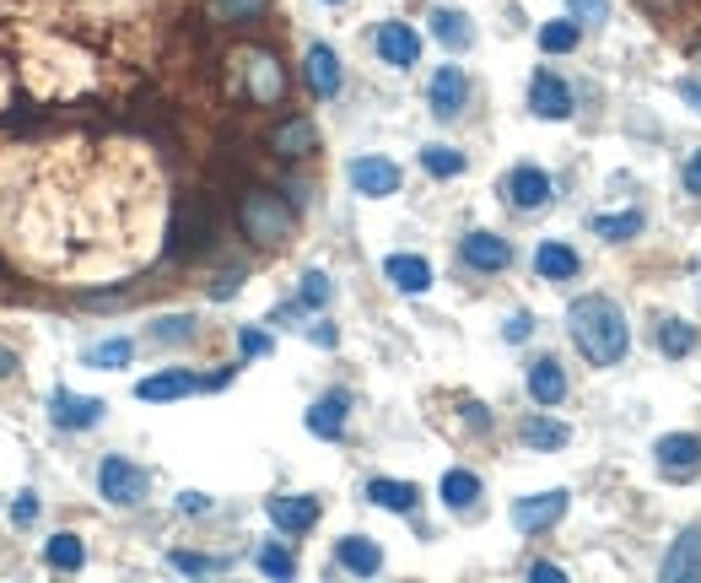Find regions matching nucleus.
<instances>
[{
	"label": "nucleus",
	"mask_w": 701,
	"mask_h": 583,
	"mask_svg": "<svg viewBox=\"0 0 701 583\" xmlns=\"http://www.w3.org/2000/svg\"><path fill=\"white\" fill-rule=\"evenodd\" d=\"M384 276H389L400 292H426V287H431V265H426L421 255H389Z\"/></svg>",
	"instance_id": "nucleus-23"
},
{
	"label": "nucleus",
	"mask_w": 701,
	"mask_h": 583,
	"mask_svg": "<svg viewBox=\"0 0 701 583\" xmlns=\"http://www.w3.org/2000/svg\"><path fill=\"white\" fill-rule=\"evenodd\" d=\"M211 11H216L222 22H227V16L238 22V16H260V11H265V0H216Z\"/></svg>",
	"instance_id": "nucleus-37"
},
{
	"label": "nucleus",
	"mask_w": 701,
	"mask_h": 583,
	"mask_svg": "<svg viewBox=\"0 0 701 583\" xmlns=\"http://www.w3.org/2000/svg\"><path fill=\"white\" fill-rule=\"evenodd\" d=\"M431 33L442 38V49H470V38H475L464 11H431Z\"/></svg>",
	"instance_id": "nucleus-26"
},
{
	"label": "nucleus",
	"mask_w": 701,
	"mask_h": 583,
	"mask_svg": "<svg viewBox=\"0 0 701 583\" xmlns=\"http://www.w3.org/2000/svg\"><path fill=\"white\" fill-rule=\"evenodd\" d=\"M238 222H243V233L260 244V249H276L291 238V206L280 200L276 189H249L243 200H238Z\"/></svg>",
	"instance_id": "nucleus-3"
},
{
	"label": "nucleus",
	"mask_w": 701,
	"mask_h": 583,
	"mask_svg": "<svg viewBox=\"0 0 701 583\" xmlns=\"http://www.w3.org/2000/svg\"><path fill=\"white\" fill-rule=\"evenodd\" d=\"M535 271H540L546 282H572V276H577V255H572L566 244H540V249H535Z\"/></svg>",
	"instance_id": "nucleus-25"
},
{
	"label": "nucleus",
	"mask_w": 701,
	"mask_h": 583,
	"mask_svg": "<svg viewBox=\"0 0 701 583\" xmlns=\"http://www.w3.org/2000/svg\"><path fill=\"white\" fill-rule=\"evenodd\" d=\"M38 519V503H33V492H22V503L11 508V524H33Z\"/></svg>",
	"instance_id": "nucleus-43"
},
{
	"label": "nucleus",
	"mask_w": 701,
	"mask_h": 583,
	"mask_svg": "<svg viewBox=\"0 0 701 583\" xmlns=\"http://www.w3.org/2000/svg\"><path fill=\"white\" fill-rule=\"evenodd\" d=\"M302 76H308L313 98H335L340 92V60H335V49L329 44H313L308 60H302Z\"/></svg>",
	"instance_id": "nucleus-11"
},
{
	"label": "nucleus",
	"mask_w": 701,
	"mask_h": 583,
	"mask_svg": "<svg viewBox=\"0 0 701 583\" xmlns=\"http://www.w3.org/2000/svg\"><path fill=\"white\" fill-rule=\"evenodd\" d=\"M653 454H659V470H664V475H680V481H686V475H697L701 470V437H691V433L659 437Z\"/></svg>",
	"instance_id": "nucleus-9"
},
{
	"label": "nucleus",
	"mask_w": 701,
	"mask_h": 583,
	"mask_svg": "<svg viewBox=\"0 0 701 583\" xmlns=\"http://www.w3.org/2000/svg\"><path fill=\"white\" fill-rule=\"evenodd\" d=\"M577 38H583V22H546V27H540V49H546V54L577 49Z\"/></svg>",
	"instance_id": "nucleus-30"
},
{
	"label": "nucleus",
	"mask_w": 701,
	"mask_h": 583,
	"mask_svg": "<svg viewBox=\"0 0 701 583\" xmlns=\"http://www.w3.org/2000/svg\"><path fill=\"white\" fill-rule=\"evenodd\" d=\"M11 368H16V357H11V351H5V346H0V379H5V373H11Z\"/></svg>",
	"instance_id": "nucleus-50"
},
{
	"label": "nucleus",
	"mask_w": 701,
	"mask_h": 583,
	"mask_svg": "<svg viewBox=\"0 0 701 583\" xmlns=\"http://www.w3.org/2000/svg\"><path fill=\"white\" fill-rule=\"evenodd\" d=\"M566 427H561V422H546V417H529V422H524V443H529V448H566Z\"/></svg>",
	"instance_id": "nucleus-31"
},
{
	"label": "nucleus",
	"mask_w": 701,
	"mask_h": 583,
	"mask_svg": "<svg viewBox=\"0 0 701 583\" xmlns=\"http://www.w3.org/2000/svg\"><path fill=\"white\" fill-rule=\"evenodd\" d=\"M664 583H691L701 579V530H686L675 546H669V557H664Z\"/></svg>",
	"instance_id": "nucleus-10"
},
{
	"label": "nucleus",
	"mask_w": 701,
	"mask_h": 583,
	"mask_svg": "<svg viewBox=\"0 0 701 583\" xmlns=\"http://www.w3.org/2000/svg\"><path fill=\"white\" fill-rule=\"evenodd\" d=\"M697 265H701V260H697Z\"/></svg>",
	"instance_id": "nucleus-53"
},
{
	"label": "nucleus",
	"mask_w": 701,
	"mask_h": 583,
	"mask_svg": "<svg viewBox=\"0 0 701 583\" xmlns=\"http://www.w3.org/2000/svg\"><path fill=\"white\" fill-rule=\"evenodd\" d=\"M200 389V379L195 373H184V368H173V373H157V379H140L136 384V400H184V395H195Z\"/></svg>",
	"instance_id": "nucleus-19"
},
{
	"label": "nucleus",
	"mask_w": 701,
	"mask_h": 583,
	"mask_svg": "<svg viewBox=\"0 0 701 583\" xmlns=\"http://www.w3.org/2000/svg\"><path fill=\"white\" fill-rule=\"evenodd\" d=\"M508 200L518 211H540V206H551V178L540 168H513L508 173Z\"/></svg>",
	"instance_id": "nucleus-12"
},
{
	"label": "nucleus",
	"mask_w": 701,
	"mask_h": 583,
	"mask_svg": "<svg viewBox=\"0 0 701 583\" xmlns=\"http://www.w3.org/2000/svg\"><path fill=\"white\" fill-rule=\"evenodd\" d=\"M529 395H535L540 406H556L561 395H566V373H561L556 357H540V362L529 368Z\"/></svg>",
	"instance_id": "nucleus-24"
},
{
	"label": "nucleus",
	"mask_w": 701,
	"mask_h": 583,
	"mask_svg": "<svg viewBox=\"0 0 701 583\" xmlns=\"http://www.w3.org/2000/svg\"><path fill=\"white\" fill-rule=\"evenodd\" d=\"M378 54L389 60V65H416L421 60V38H416V27H405V22H384L378 27Z\"/></svg>",
	"instance_id": "nucleus-15"
},
{
	"label": "nucleus",
	"mask_w": 701,
	"mask_h": 583,
	"mask_svg": "<svg viewBox=\"0 0 701 583\" xmlns=\"http://www.w3.org/2000/svg\"><path fill=\"white\" fill-rule=\"evenodd\" d=\"M561 513H566V492H540V497H524V503H513V530H524V535H540V530H551Z\"/></svg>",
	"instance_id": "nucleus-7"
},
{
	"label": "nucleus",
	"mask_w": 701,
	"mask_h": 583,
	"mask_svg": "<svg viewBox=\"0 0 701 583\" xmlns=\"http://www.w3.org/2000/svg\"><path fill=\"white\" fill-rule=\"evenodd\" d=\"M566 330H572V346L593 368H615L626 357V319L610 297H577L566 308Z\"/></svg>",
	"instance_id": "nucleus-2"
},
{
	"label": "nucleus",
	"mask_w": 701,
	"mask_h": 583,
	"mask_svg": "<svg viewBox=\"0 0 701 583\" xmlns=\"http://www.w3.org/2000/svg\"><path fill=\"white\" fill-rule=\"evenodd\" d=\"M346 411H351V395H346V389L324 395V400L308 411V433L313 437H340L346 433Z\"/></svg>",
	"instance_id": "nucleus-20"
},
{
	"label": "nucleus",
	"mask_w": 701,
	"mask_h": 583,
	"mask_svg": "<svg viewBox=\"0 0 701 583\" xmlns=\"http://www.w3.org/2000/svg\"><path fill=\"white\" fill-rule=\"evenodd\" d=\"M566 5H572V11H577V22H588V27L610 16V0H566Z\"/></svg>",
	"instance_id": "nucleus-40"
},
{
	"label": "nucleus",
	"mask_w": 701,
	"mask_h": 583,
	"mask_svg": "<svg viewBox=\"0 0 701 583\" xmlns=\"http://www.w3.org/2000/svg\"><path fill=\"white\" fill-rule=\"evenodd\" d=\"M367 497H373L378 508H389V513H411L421 492L411 486V481H389V475H373V481H367Z\"/></svg>",
	"instance_id": "nucleus-22"
},
{
	"label": "nucleus",
	"mask_w": 701,
	"mask_h": 583,
	"mask_svg": "<svg viewBox=\"0 0 701 583\" xmlns=\"http://www.w3.org/2000/svg\"><path fill=\"white\" fill-rule=\"evenodd\" d=\"M271 146H276V157H308V151H318V131H313V120H280L276 131H271Z\"/></svg>",
	"instance_id": "nucleus-17"
},
{
	"label": "nucleus",
	"mask_w": 701,
	"mask_h": 583,
	"mask_svg": "<svg viewBox=\"0 0 701 583\" xmlns=\"http://www.w3.org/2000/svg\"><path fill=\"white\" fill-rule=\"evenodd\" d=\"M173 568H178V573H216L222 562H216V557H195V551H173Z\"/></svg>",
	"instance_id": "nucleus-38"
},
{
	"label": "nucleus",
	"mask_w": 701,
	"mask_h": 583,
	"mask_svg": "<svg viewBox=\"0 0 701 583\" xmlns=\"http://www.w3.org/2000/svg\"><path fill=\"white\" fill-rule=\"evenodd\" d=\"M340 568L356 573V579H373V573L384 568V551H378L373 541H362V535H346V541H340Z\"/></svg>",
	"instance_id": "nucleus-21"
},
{
	"label": "nucleus",
	"mask_w": 701,
	"mask_h": 583,
	"mask_svg": "<svg viewBox=\"0 0 701 583\" xmlns=\"http://www.w3.org/2000/svg\"><path fill=\"white\" fill-rule=\"evenodd\" d=\"M659 351H664V357H691V351H697V330H691L686 319H664Z\"/></svg>",
	"instance_id": "nucleus-27"
},
{
	"label": "nucleus",
	"mask_w": 701,
	"mask_h": 583,
	"mask_svg": "<svg viewBox=\"0 0 701 583\" xmlns=\"http://www.w3.org/2000/svg\"><path fill=\"white\" fill-rule=\"evenodd\" d=\"M297 302H302V308H324V302H329V276H324V271H308Z\"/></svg>",
	"instance_id": "nucleus-36"
},
{
	"label": "nucleus",
	"mask_w": 701,
	"mask_h": 583,
	"mask_svg": "<svg viewBox=\"0 0 701 583\" xmlns=\"http://www.w3.org/2000/svg\"><path fill=\"white\" fill-rule=\"evenodd\" d=\"M43 562H49V568H60V573H76V568L87 562V551H82V541H76V535H54V541L43 546Z\"/></svg>",
	"instance_id": "nucleus-29"
},
{
	"label": "nucleus",
	"mask_w": 701,
	"mask_h": 583,
	"mask_svg": "<svg viewBox=\"0 0 701 583\" xmlns=\"http://www.w3.org/2000/svg\"><path fill=\"white\" fill-rule=\"evenodd\" d=\"M697 60H701V49H697Z\"/></svg>",
	"instance_id": "nucleus-52"
},
{
	"label": "nucleus",
	"mask_w": 701,
	"mask_h": 583,
	"mask_svg": "<svg viewBox=\"0 0 701 583\" xmlns=\"http://www.w3.org/2000/svg\"><path fill=\"white\" fill-rule=\"evenodd\" d=\"M686 189L701 200V151H691V162H686Z\"/></svg>",
	"instance_id": "nucleus-44"
},
{
	"label": "nucleus",
	"mask_w": 701,
	"mask_h": 583,
	"mask_svg": "<svg viewBox=\"0 0 701 583\" xmlns=\"http://www.w3.org/2000/svg\"><path fill=\"white\" fill-rule=\"evenodd\" d=\"M178 508H184V513H205V508H211V503H205V497H200V492H184V497H178Z\"/></svg>",
	"instance_id": "nucleus-48"
},
{
	"label": "nucleus",
	"mask_w": 701,
	"mask_h": 583,
	"mask_svg": "<svg viewBox=\"0 0 701 583\" xmlns=\"http://www.w3.org/2000/svg\"><path fill=\"white\" fill-rule=\"evenodd\" d=\"M11 98H16V65H5V60H0V114L11 109Z\"/></svg>",
	"instance_id": "nucleus-42"
},
{
	"label": "nucleus",
	"mask_w": 701,
	"mask_h": 583,
	"mask_svg": "<svg viewBox=\"0 0 701 583\" xmlns=\"http://www.w3.org/2000/svg\"><path fill=\"white\" fill-rule=\"evenodd\" d=\"M238 346H243V357H265V351H271V335H260V330H243V335H238Z\"/></svg>",
	"instance_id": "nucleus-41"
},
{
	"label": "nucleus",
	"mask_w": 701,
	"mask_h": 583,
	"mask_svg": "<svg viewBox=\"0 0 701 583\" xmlns=\"http://www.w3.org/2000/svg\"><path fill=\"white\" fill-rule=\"evenodd\" d=\"M238 287H243V276H238V271H227V276H222V282L211 287V297H233Z\"/></svg>",
	"instance_id": "nucleus-46"
},
{
	"label": "nucleus",
	"mask_w": 701,
	"mask_h": 583,
	"mask_svg": "<svg viewBox=\"0 0 701 583\" xmlns=\"http://www.w3.org/2000/svg\"><path fill=\"white\" fill-rule=\"evenodd\" d=\"M421 162H426V173H431V178H453V173H464V151H453V146H426V151H421Z\"/></svg>",
	"instance_id": "nucleus-32"
},
{
	"label": "nucleus",
	"mask_w": 701,
	"mask_h": 583,
	"mask_svg": "<svg viewBox=\"0 0 701 583\" xmlns=\"http://www.w3.org/2000/svg\"><path fill=\"white\" fill-rule=\"evenodd\" d=\"M351 184H356V195L384 200V195L400 189V168H395L389 157H356V162H351Z\"/></svg>",
	"instance_id": "nucleus-6"
},
{
	"label": "nucleus",
	"mask_w": 701,
	"mask_h": 583,
	"mask_svg": "<svg viewBox=\"0 0 701 583\" xmlns=\"http://www.w3.org/2000/svg\"><path fill=\"white\" fill-rule=\"evenodd\" d=\"M271 519L286 535H302L318 524V497H271Z\"/></svg>",
	"instance_id": "nucleus-18"
},
{
	"label": "nucleus",
	"mask_w": 701,
	"mask_h": 583,
	"mask_svg": "<svg viewBox=\"0 0 701 583\" xmlns=\"http://www.w3.org/2000/svg\"><path fill=\"white\" fill-rule=\"evenodd\" d=\"M130 351H136L130 340H103V346H92V351H87V362H92V368H125V362H130Z\"/></svg>",
	"instance_id": "nucleus-34"
},
{
	"label": "nucleus",
	"mask_w": 701,
	"mask_h": 583,
	"mask_svg": "<svg viewBox=\"0 0 701 583\" xmlns=\"http://www.w3.org/2000/svg\"><path fill=\"white\" fill-rule=\"evenodd\" d=\"M459 255H464L470 271H502V265L513 260L508 238H497V233H470V238L459 244Z\"/></svg>",
	"instance_id": "nucleus-13"
},
{
	"label": "nucleus",
	"mask_w": 701,
	"mask_h": 583,
	"mask_svg": "<svg viewBox=\"0 0 701 583\" xmlns=\"http://www.w3.org/2000/svg\"><path fill=\"white\" fill-rule=\"evenodd\" d=\"M98 486H103V497H109V503L130 508V503L146 497V470L114 454V459H103V464H98Z\"/></svg>",
	"instance_id": "nucleus-4"
},
{
	"label": "nucleus",
	"mask_w": 701,
	"mask_h": 583,
	"mask_svg": "<svg viewBox=\"0 0 701 583\" xmlns=\"http://www.w3.org/2000/svg\"><path fill=\"white\" fill-rule=\"evenodd\" d=\"M680 98H686V103L701 114V82H697V76H686V82H680Z\"/></svg>",
	"instance_id": "nucleus-47"
},
{
	"label": "nucleus",
	"mask_w": 701,
	"mask_h": 583,
	"mask_svg": "<svg viewBox=\"0 0 701 583\" xmlns=\"http://www.w3.org/2000/svg\"><path fill=\"white\" fill-rule=\"evenodd\" d=\"M243 76H249V98L254 103H276L280 92H286V76H280V65L265 49H249L243 54Z\"/></svg>",
	"instance_id": "nucleus-8"
},
{
	"label": "nucleus",
	"mask_w": 701,
	"mask_h": 583,
	"mask_svg": "<svg viewBox=\"0 0 701 583\" xmlns=\"http://www.w3.org/2000/svg\"><path fill=\"white\" fill-rule=\"evenodd\" d=\"M103 400H92V395H71V389H54V406H49V417H54V427H65V433H82V427H98L103 422Z\"/></svg>",
	"instance_id": "nucleus-5"
},
{
	"label": "nucleus",
	"mask_w": 701,
	"mask_h": 583,
	"mask_svg": "<svg viewBox=\"0 0 701 583\" xmlns=\"http://www.w3.org/2000/svg\"><path fill=\"white\" fill-rule=\"evenodd\" d=\"M642 5H648V11H669L675 0H642Z\"/></svg>",
	"instance_id": "nucleus-51"
},
{
	"label": "nucleus",
	"mask_w": 701,
	"mask_h": 583,
	"mask_svg": "<svg viewBox=\"0 0 701 583\" xmlns=\"http://www.w3.org/2000/svg\"><path fill=\"white\" fill-rule=\"evenodd\" d=\"M593 233L610 238V244H621V238L642 233V216H637V211H626V216H593Z\"/></svg>",
	"instance_id": "nucleus-33"
},
{
	"label": "nucleus",
	"mask_w": 701,
	"mask_h": 583,
	"mask_svg": "<svg viewBox=\"0 0 701 583\" xmlns=\"http://www.w3.org/2000/svg\"><path fill=\"white\" fill-rule=\"evenodd\" d=\"M260 573H265V579H291V573H297V562H291V551L265 546V551H260Z\"/></svg>",
	"instance_id": "nucleus-35"
},
{
	"label": "nucleus",
	"mask_w": 701,
	"mask_h": 583,
	"mask_svg": "<svg viewBox=\"0 0 701 583\" xmlns=\"http://www.w3.org/2000/svg\"><path fill=\"white\" fill-rule=\"evenodd\" d=\"M475 497H480V481L470 470H448L442 475V503L448 508H475Z\"/></svg>",
	"instance_id": "nucleus-28"
},
{
	"label": "nucleus",
	"mask_w": 701,
	"mask_h": 583,
	"mask_svg": "<svg viewBox=\"0 0 701 583\" xmlns=\"http://www.w3.org/2000/svg\"><path fill=\"white\" fill-rule=\"evenodd\" d=\"M529 109H535L540 120H566V114H572V92H566V82L551 76V71H540V76H535V87H529Z\"/></svg>",
	"instance_id": "nucleus-14"
},
{
	"label": "nucleus",
	"mask_w": 701,
	"mask_h": 583,
	"mask_svg": "<svg viewBox=\"0 0 701 583\" xmlns=\"http://www.w3.org/2000/svg\"><path fill=\"white\" fill-rule=\"evenodd\" d=\"M529 330H535L529 313H513V319H508V340H529Z\"/></svg>",
	"instance_id": "nucleus-45"
},
{
	"label": "nucleus",
	"mask_w": 701,
	"mask_h": 583,
	"mask_svg": "<svg viewBox=\"0 0 701 583\" xmlns=\"http://www.w3.org/2000/svg\"><path fill=\"white\" fill-rule=\"evenodd\" d=\"M162 178L140 146L49 141L0 151V249L49 282H109L157 244Z\"/></svg>",
	"instance_id": "nucleus-1"
},
{
	"label": "nucleus",
	"mask_w": 701,
	"mask_h": 583,
	"mask_svg": "<svg viewBox=\"0 0 701 583\" xmlns=\"http://www.w3.org/2000/svg\"><path fill=\"white\" fill-rule=\"evenodd\" d=\"M464 98H470L464 71H459V65H442V71L431 76V114H437V120H453V114L464 109Z\"/></svg>",
	"instance_id": "nucleus-16"
},
{
	"label": "nucleus",
	"mask_w": 701,
	"mask_h": 583,
	"mask_svg": "<svg viewBox=\"0 0 701 583\" xmlns=\"http://www.w3.org/2000/svg\"><path fill=\"white\" fill-rule=\"evenodd\" d=\"M535 579H540V583H561V568H546V562H540V568H535Z\"/></svg>",
	"instance_id": "nucleus-49"
},
{
	"label": "nucleus",
	"mask_w": 701,
	"mask_h": 583,
	"mask_svg": "<svg viewBox=\"0 0 701 583\" xmlns=\"http://www.w3.org/2000/svg\"><path fill=\"white\" fill-rule=\"evenodd\" d=\"M151 335H157V340H189V335H195V319H162Z\"/></svg>",
	"instance_id": "nucleus-39"
}]
</instances>
